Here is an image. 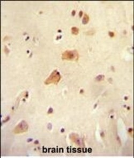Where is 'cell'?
Segmentation results:
<instances>
[{
  "label": "cell",
  "instance_id": "cell-1",
  "mask_svg": "<svg viewBox=\"0 0 134 158\" xmlns=\"http://www.w3.org/2000/svg\"><path fill=\"white\" fill-rule=\"evenodd\" d=\"M61 79V76L58 71L54 70L52 73H51L49 77L45 81V84L48 85L50 84H57L59 83Z\"/></svg>",
  "mask_w": 134,
  "mask_h": 158
},
{
  "label": "cell",
  "instance_id": "cell-2",
  "mask_svg": "<svg viewBox=\"0 0 134 158\" xmlns=\"http://www.w3.org/2000/svg\"><path fill=\"white\" fill-rule=\"evenodd\" d=\"M62 58L63 60L76 61L78 59V54L76 51H67L62 54Z\"/></svg>",
  "mask_w": 134,
  "mask_h": 158
},
{
  "label": "cell",
  "instance_id": "cell-3",
  "mask_svg": "<svg viewBox=\"0 0 134 158\" xmlns=\"http://www.w3.org/2000/svg\"><path fill=\"white\" fill-rule=\"evenodd\" d=\"M28 128L29 126L26 122H21L15 127L14 130V132L15 134H23L27 132L28 130Z\"/></svg>",
  "mask_w": 134,
  "mask_h": 158
},
{
  "label": "cell",
  "instance_id": "cell-4",
  "mask_svg": "<svg viewBox=\"0 0 134 158\" xmlns=\"http://www.w3.org/2000/svg\"><path fill=\"white\" fill-rule=\"evenodd\" d=\"M88 20H89V17H88L87 15L86 14L85 15V16L84 17L83 22L84 24H86V23L88 22Z\"/></svg>",
  "mask_w": 134,
  "mask_h": 158
},
{
  "label": "cell",
  "instance_id": "cell-5",
  "mask_svg": "<svg viewBox=\"0 0 134 158\" xmlns=\"http://www.w3.org/2000/svg\"><path fill=\"white\" fill-rule=\"evenodd\" d=\"M72 32H73V34L77 35L78 32V30L76 27H73V28H72Z\"/></svg>",
  "mask_w": 134,
  "mask_h": 158
}]
</instances>
